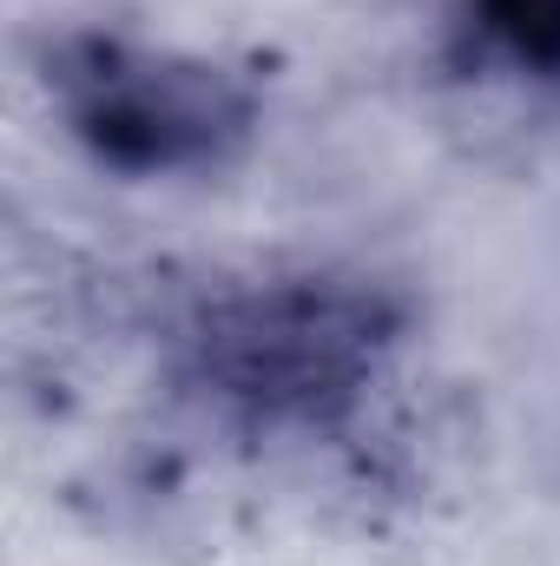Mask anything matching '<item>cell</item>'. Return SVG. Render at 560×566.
Instances as JSON below:
<instances>
[{
    "label": "cell",
    "mask_w": 560,
    "mask_h": 566,
    "mask_svg": "<svg viewBox=\"0 0 560 566\" xmlns=\"http://www.w3.org/2000/svg\"><path fill=\"white\" fill-rule=\"evenodd\" d=\"M390 343L396 323L376 290L297 277L211 303L191 356L225 402L265 422H317L330 402H350L376 376Z\"/></svg>",
    "instance_id": "obj_1"
},
{
    "label": "cell",
    "mask_w": 560,
    "mask_h": 566,
    "mask_svg": "<svg viewBox=\"0 0 560 566\" xmlns=\"http://www.w3.org/2000/svg\"><path fill=\"white\" fill-rule=\"evenodd\" d=\"M53 93L73 119V139L100 165L172 178L225 165L258 126V93L198 53L80 40L53 66Z\"/></svg>",
    "instance_id": "obj_2"
},
{
    "label": "cell",
    "mask_w": 560,
    "mask_h": 566,
    "mask_svg": "<svg viewBox=\"0 0 560 566\" xmlns=\"http://www.w3.org/2000/svg\"><path fill=\"white\" fill-rule=\"evenodd\" d=\"M481 53L521 73H560V0H468Z\"/></svg>",
    "instance_id": "obj_3"
}]
</instances>
